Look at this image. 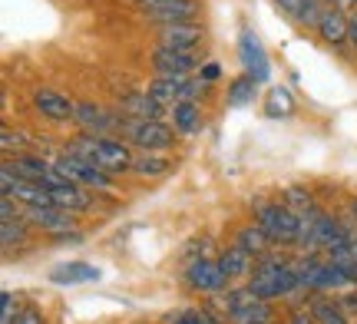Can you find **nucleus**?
Listing matches in <instances>:
<instances>
[{"mask_svg": "<svg viewBox=\"0 0 357 324\" xmlns=\"http://www.w3.org/2000/svg\"><path fill=\"white\" fill-rule=\"evenodd\" d=\"M17 324H47V321H43V314H40L37 308H24L20 318H17Z\"/></svg>", "mask_w": 357, "mask_h": 324, "instance_id": "nucleus-35", "label": "nucleus"}, {"mask_svg": "<svg viewBox=\"0 0 357 324\" xmlns=\"http://www.w3.org/2000/svg\"><path fill=\"white\" fill-rule=\"evenodd\" d=\"M123 126H129V139L142 153H162L176 143V130L162 119H123Z\"/></svg>", "mask_w": 357, "mask_h": 324, "instance_id": "nucleus-4", "label": "nucleus"}, {"mask_svg": "<svg viewBox=\"0 0 357 324\" xmlns=\"http://www.w3.org/2000/svg\"><path fill=\"white\" fill-rule=\"evenodd\" d=\"M3 169H10L13 176H20V179H26V182H43L53 172V169H47V162H43V159H37V156L7 159V162H3Z\"/></svg>", "mask_w": 357, "mask_h": 324, "instance_id": "nucleus-19", "label": "nucleus"}, {"mask_svg": "<svg viewBox=\"0 0 357 324\" xmlns=\"http://www.w3.org/2000/svg\"><path fill=\"white\" fill-rule=\"evenodd\" d=\"M291 324H318V321H314V314H311V311H294L291 314Z\"/></svg>", "mask_w": 357, "mask_h": 324, "instance_id": "nucleus-39", "label": "nucleus"}, {"mask_svg": "<svg viewBox=\"0 0 357 324\" xmlns=\"http://www.w3.org/2000/svg\"><path fill=\"white\" fill-rule=\"evenodd\" d=\"M24 238H26V219H24V212L3 215V222H0V242H3V248L10 252V248L20 245Z\"/></svg>", "mask_w": 357, "mask_h": 324, "instance_id": "nucleus-23", "label": "nucleus"}, {"mask_svg": "<svg viewBox=\"0 0 357 324\" xmlns=\"http://www.w3.org/2000/svg\"><path fill=\"white\" fill-rule=\"evenodd\" d=\"M24 143H26V136H24V132H13L10 126H3V130H0V149H3L7 156H13V153L20 156V149H24Z\"/></svg>", "mask_w": 357, "mask_h": 324, "instance_id": "nucleus-29", "label": "nucleus"}, {"mask_svg": "<svg viewBox=\"0 0 357 324\" xmlns=\"http://www.w3.org/2000/svg\"><path fill=\"white\" fill-rule=\"evenodd\" d=\"M351 212H354V219H357V199H354V202H351Z\"/></svg>", "mask_w": 357, "mask_h": 324, "instance_id": "nucleus-42", "label": "nucleus"}, {"mask_svg": "<svg viewBox=\"0 0 357 324\" xmlns=\"http://www.w3.org/2000/svg\"><path fill=\"white\" fill-rule=\"evenodd\" d=\"M341 308H344V314H357V291H347L341 298Z\"/></svg>", "mask_w": 357, "mask_h": 324, "instance_id": "nucleus-36", "label": "nucleus"}, {"mask_svg": "<svg viewBox=\"0 0 357 324\" xmlns=\"http://www.w3.org/2000/svg\"><path fill=\"white\" fill-rule=\"evenodd\" d=\"M176 324H222V321L212 314V308H202V311H182Z\"/></svg>", "mask_w": 357, "mask_h": 324, "instance_id": "nucleus-32", "label": "nucleus"}, {"mask_svg": "<svg viewBox=\"0 0 357 324\" xmlns=\"http://www.w3.org/2000/svg\"><path fill=\"white\" fill-rule=\"evenodd\" d=\"M66 156L83 159V162L102 169L109 176H119V172L132 169V162H136L132 153H129V146L113 139V136H83V139H73V143H66Z\"/></svg>", "mask_w": 357, "mask_h": 324, "instance_id": "nucleus-1", "label": "nucleus"}, {"mask_svg": "<svg viewBox=\"0 0 357 324\" xmlns=\"http://www.w3.org/2000/svg\"><path fill=\"white\" fill-rule=\"evenodd\" d=\"M298 285H301L298 268L284 265L281 259H261V265L255 268V278L245 288H248L255 298L271 301V298H281V295H291Z\"/></svg>", "mask_w": 357, "mask_h": 324, "instance_id": "nucleus-2", "label": "nucleus"}, {"mask_svg": "<svg viewBox=\"0 0 357 324\" xmlns=\"http://www.w3.org/2000/svg\"><path fill=\"white\" fill-rule=\"evenodd\" d=\"M123 113L129 119H162L166 113V103H159L153 93H129L126 100H123Z\"/></svg>", "mask_w": 357, "mask_h": 324, "instance_id": "nucleus-17", "label": "nucleus"}, {"mask_svg": "<svg viewBox=\"0 0 357 324\" xmlns=\"http://www.w3.org/2000/svg\"><path fill=\"white\" fill-rule=\"evenodd\" d=\"M40 185H43V189L50 192L53 206L63 208V212H86V208H89V192H86V185L66 182V179H60L56 172H50V176L40 182Z\"/></svg>", "mask_w": 357, "mask_h": 324, "instance_id": "nucleus-5", "label": "nucleus"}, {"mask_svg": "<svg viewBox=\"0 0 357 324\" xmlns=\"http://www.w3.org/2000/svg\"><path fill=\"white\" fill-rule=\"evenodd\" d=\"M275 3H278L288 17H294V20H298V17H301V10H305V0H275Z\"/></svg>", "mask_w": 357, "mask_h": 324, "instance_id": "nucleus-34", "label": "nucleus"}, {"mask_svg": "<svg viewBox=\"0 0 357 324\" xmlns=\"http://www.w3.org/2000/svg\"><path fill=\"white\" fill-rule=\"evenodd\" d=\"M311 314H314V321L318 324H347V314L341 304H334L328 298H318L311 304Z\"/></svg>", "mask_w": 357, "mask_h": 324, "instance_id": "nucleus-27", "label": "nucleus"}, {"mask_svg": "<svg viewBox=\"0 0 357 324\" xmlns=\"http://www.w3.org/2000/svg\"><path fill=\"white\" fill-rule=\"evenodd\" d=\"M199 40H202V26L199 24H166V26H159V47H166V50L195 53Z\"/></svg>", "mask_w": 357, "mask_h": 324, "instance_id": "nucleus-12", "label": "nucleus"}, {"mask_svg": "<svg viewBox=\"0 0 357 324\" xmlns=\"http://www.w3.org/2000/svg\"><path fill=\"white\" fill-rule=\"evenodd\" d=\"M318 33L324 43H331V47H341L347 40V33H351V17L341 10H324V17H321V26Z\"/></svg>", "mask_w": 357, "mask_h": 324, "instance_id": "nucleus-18", "label": "nucleus"}, {"mask_svg": "<svg viewBox=\"0 0 357 324\" xmlns=\"http://www.w3.org/2000/svg\"><path fill=\"white\" fill-rule=\"evenodd\" d=\"M284 206L291 208L294 215H307V212H314V202H311V195L301 192V189H288V202Z\"/></svg>", "mask_w": 357, "mask_h": 324, "instance_id": "nucleus-30", "label": "nucleus"}, {"mask_svg": "<svg viewBox=\"0 0 357 324\" xmlns=\"http://www.w3.org/2000/svg\"><path fill=\"white\" fill-rule=\"evenodd\" d=\"M153 3H162V0H139V7H153Z\"/></svg>", "mask_w": 357, "mask_h": 324, "instance_id": "nucleus-41", "label": "nucleus"}, {"mask_svg": "<svg viewBox=\"0 0 357 324\" xmlns=\"http://www.w3.org/2000/svg\"><path fill=\"white\" fill-rule=\"evenodd\" d=\"M142 13L155 20L159 26L166 24H195L199 17V0H162V3H153V7H142Z\"/></svg>", "mask_w": 357, "mask_h": 324, "instance_id": "nucleus-7", "label": "nucleus"}, {"mask_svg": "<svg viewBox=\"0 0 357 324\" xmlns=\"http://www.w3.org/2000/svg\"><path fill=\"white\" fill-rule=\"evenodd\" d=\"M53 172H56L60 179H66V182H77V185H96V189H109V182H113L109 172L89 166V162H83V159H77V156H60L56 162H53Z\"/></svg>", "mask_w": 357, "mask_h": 324, "instance_id": "nucleus-6", "label": "nucleus"}, {"mask_svg": "<svg viewBox=\"0 0 357 324\" xmlns=\"http://www.w3.org/2000/svg\"><path fill=\"white\" fill-rule=\"evenodd\" d=\"M294 113V96L284 86H275L268 93V103H265V116L268 119H284Z\"/></svg>", "mask_w": 357, "mask_h": 324, "instance_id": "nucleus-24", "label": "nucleus"}, {"mask_svg": "<svg viewBox=\"0 0 357 324\" xmlns=\"http://www.w3.org/2000/svg\"><path fill=\"white\" fill-rule=\"evenodd\" d=\"M169 169H172V162L162 156H155V153H146V156H139L132 162V172H136V176H146V179H159V176H166Z\"/></svg>", "mask_w": 357, "mask_h": 324, "instance_id": "nucleus-26", "label": "nucleus"}, {"mask_svg": "<svg viewBox=\"0 0 357 324\" xmlns=\"http://www.w3.org/2000/svg\"><path fill=\"white\" fill-rule=\"evenodd\" d=\"M33 106H37L47 119H53V123L77 119V103H73V100H66L63 93H56V90H37L33 93Z\"/></svg>", "mask_w": 357, "mask_h": 324, "instance_id": "nucleus-14", "label": "nucleus"}, {"mask_svg": "<svg viewBox=\"0 0 357 324\" xmlns=\"http://www.w3.org/2000/svg\"><path fill=\"white\" fill-rule=\"evenodd\" d=\"M20 311H17V298H13L10 291H3V298H0V324H17Z\"/></svg>", "mask_w": 357, "mask_h": 324, "instance_id": "nucleus-33", "label": "nucleus"}, {"mask_svg": "<svg viewBox=\"0 0 357 324\" xmlns=\"http://www.w3.org/2000/svg\"><path fill=\"white\" fill-rule=\"evenodd\" d=\"M321 17H324V3H321V0H305V10H301L298 20H301L305 26H311V30H318Z\"/></svg>", "mask_w": 357, "mask_h": 324, "instance_id": "nucleus-31", "label": "nucleus"}, {"mask_svg": "<svg viewBox=\"0 0 357 324\" xmlns=\"http://www.w3.org/2000/svg\"><path fill=\"white\" fill-rule=\"evenodd\" d=\"M218 73H222V70H218V63H205V66H202V79H205V83L218 79Z\"/></svg>", "mask_w": 357, "mask_h": 324, "instance_id": "nucleus-38", "label": "nucleus"}, {"mask_svg": "<svg viewBox=\"0 0 357 324\" xmlns=\"http://www.w3.org/2000/svg\"><path fill=\"white\" fill-rule=\"evenodd\" d=\"M172 119H176V132H199L202 126V113H199V106L195 100H185V103H176L172 106Z\"/></svg>", "mask_w": 357, "mask_h": 324, "instance_id": "nucleus-22", "label": "nucleus"}, {"mask_svg": "<svg viewBox=\"0 0 357 324\" xmlns=\"http://www.w3.org/2000/svg\"><path fill=\"white\" fill-rule=\"evenodd\" d=\"M238 56H242V66H245V77H252L255 83H265L271 77V63H268V53L261 47V40L255 33H242L238 40Z\"/></svg>", "mask_w": 357, "mask_h": 324, "instance_id": "nucleus-8", "label": "nucleus"}, {"mask_svg": "<svg viewBox=\"0 0 357 324\" xmlns=\"http://www.w3.org/2000/svg\"><path fill=\"white\" fill-rule=\"evenodd\" d=\"M185 278H189V285L195 288V291H202V295H218L222 288H225V272H222V265L212 259H199L189 265V272H185Z\"/></svg>", "mask_w": 357, "mask_h": 324, "instance_id": "nucleus-9", "label": "nucleus"}, {"mask_svg": "<svg viewBox=\"0 0 357 324\" xmlns=\"http://www.w3.org/2000/svg\"><path fill=\"white\" fill-rule=\"evenodd\" d=\"M298 278H301V285H307V288H341V285H347L344 272H341L337 265H331V261H318V259H311L307 265H301V268H298Z\"/></svg>", "mask_w": 357, "mask_h": 324, "instance_id": "nucleus-10", "label": "nucleus"}, {"mask_svg": "<svg viewBox=\"0 0 357 324\" xmlns=\"http://www.w3.org/2000/svg\"><path fill=\"white\" fill-rule=\"evenodd\" d=\"M218 265H222V272H225V278H242V275H248V268H252V255L245 252L242 245H231L225 248L222 255H218Z\"/></svg>", "mask_w": 357, "mask_h": 324, "instance_id": "nucleus-20", "label": "nucleus"}, {"mask_svg": "<svg viewBox=\"0 0 357 324\" xmlns=\"http://www.w3.org/2000/svg\"><path fill=\"white\" fill-rule=\"evenodd\" d=\"M337 268L344 272V278L351 285H357V261H344V265H337Z\"/></svg>", "mask_w": 357, "mask_h": 324, "instance_id": "nucleus-37", "label": "nucleus"}, {"mask_svg": "<svg viewBox=\"0 0 357 324\" xmlns=\"http://www.w3.org/2000/svg\"><path fill=\"white\" fill-rule=\"evenodd\" d=\"M238 245L252 255V259H268V248H271V238L261 225H245L238 232Z\"/></svg>", "mask_w": 357, "mask_h": 324, "instance_id": "nucleus-21", "label": "nucleus"}, {"mask_svg": "<svg viewBox=\"0 0 357 324\" xmlns=\"http://www.w3.org/2000/svg\"><path fill=\"white\" fill-rule=\"evenodd\" d=\"M24 219L30 222V225H37V229H43V232H73V212H63V208L56 206H47V208H24Z\"/></svg>", "mask_w": 357, "mask_h": 324, "instance_id": "nucleus-13", "label": "nucleus"}, {"mask_svg": "<svg viewBox=\"0 0 357 324\" xmlns=\"http://www.w3.org/2000/svg\"><path fill=\"white\" fill-rule=\"evenodd\" d=\"M255 90H258V83L252 77H238L235 83L229 86V106H248V103H255Z\"/></svg>", "mask_w": 357, "mask_h": 324, "instance_id": "nucleus-28", "label": "nucleus"}, {"mask_svg": "<svg viewBox=\"0 0 357 324\" xmlns=\"http://www.w3.org/2000/svg\"><path fill=\"white\" fill-rule=\"evenodd\" d=\"M77 123L89 132V136H109L113 130L123 126V119H113L96 103H77Z\"/></svg>", "mask_w": 357, "mask_h": 324, "instance_id": "nucleus-15", "label": "nucleus"}, {"mask_svg": "<svg viewBox=\"0 0 357 324\" xmlns=\"http://www.w3.org/2000/svg\"><path fill=\"white\" fill-rule=\"evenodd\" d=\"M153 66L159 77H189L192 70L199 66V56L189 50H166V47H159L153 53Z\"/></svg>", "mask_w": 357, "mask_h": 324, "instance_id": "nucleus-11", "label": "nucleus"}, {"mask_svg": "<svg viewBox=\"0 0 357 324\" xmlns=\"http://www.w3.org/2000/svg\"><path fill=\"white\" fill-rule=\"evenodd\" d=\"M50 281L53 285H89V281H100V268H93L86 261H66L50 272Z\"/></svg>", "mask_w": 357, "mask_h": 324, "instance_id": "nucleus-16", "label": "nucleus"}, {"mask_svg": "<svg viewBox=\"0 0 357 324\" xmlns=\"http://www.w3.org/2000/svg\"><path fill=\"white\" fill-rule=\"evenodd\" d=\"M258 225L268 232L271 242L278 245H291L298 242V232H301V215H294L288 206H261L258 208Z\"/></svg>", "mask_w": 357, "mask_h": 324, "instance_id": "nucleus-3", "label": "nucleus"}, {"mask_svg": "<svg viewBox=\"0 0 357 324\" xmlns=\"http://www.w3.org/2000/svg\"><path fill=\"white\" fill-rule=\"evenodd\" d=\"M229 321L231 324H271V308L261 298H255V301H248L242 311L231 314Z\"/></svg>", "mask_w": 357, "mask_h": 324, "instance_id": "nucleus-25", "label": "nucleus"}, {"mask_svg": "<svg viewBox=\"0 0 357 324\" xmlns=\"http://www.w3.org/2000/svg\"><path fill=\"white\" fill-rule=\"evenodd\" d=\"M347 40H351V43L357 47V13L351 17V33H347Z\"/></svg>", "mask_w": 357, "mask_h": 324, "instance_id": "nucleus-40", "label": "nucleus"}]
</instances>
